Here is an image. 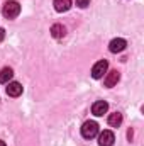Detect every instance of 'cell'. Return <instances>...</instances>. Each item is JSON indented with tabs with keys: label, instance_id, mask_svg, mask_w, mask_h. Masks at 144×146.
I'll use <instances>...</instances> for the list:
<instances>
[{
	"label": "cell",
	"instance_id": "6da1fadb",
	"mask_svg": "<svg viewBox=\"0 0 144 146\" xmlns=\"http://www.w3.org/2000/svg\"><path fill=\"white\" fill-rule=\"evenodd\" d=\"M2 12H3V15H5L7 19H15V17L20 14V5H19V2H15V0H9V2H5Z\"/></svg>",
	"mask_w": 144,
	"mask_h": 146
},
{
	"label": "cell",
	"instance_id": "7a4b0ae2",
	"mask_svg": "<svg viewBox=\"0 0 144 146\" xmlns=\"http://www.w3.org/2000/svg\"><path fill=\"white\" fill-rule=\"evenodd\" d=\"M98 134V124L95 121H87L83 126H81V136L85 139H92Z\"/></svg>",
	"mask_w": 144,
	"mask_h": 146
},
{
	"label": "cell",
	"instance_id": "3957f363",
	"mask_svg": "<svg viewBox=\"0 0 144 146\" xmlns=\"http://www.w3.org/2000/svg\"><path fill=\"white\" fill-rule=\"evenodd\" d=\"M107 68H108V61L107 60H100V61H97V63L93 65V68H92V76H93L95 80L102 78V76L107 73Z\"/></svg>",
	"mask_w": 144,
	"mask_h": 146
},
{
	"label": "cell",
	"instance_id": "277c9868",
	"mask_svg": "<svg viewBox=\"0 0 144 146\" xmlns=\"http://www.w3.org/2000/svg\"><path fill=\"white\" fill-rule=\"evenodd\" d=\"M126 46H127L126 39H122V37H115V39H112V41H110L108 49H110V53H120V51H124V49H126Z\"/></svg>",
	"mask_w": 144,
	"mask_h": 146
},
{
	"label": "cell",
	"instance_id": "5b68a950",
	"mask_svg": "<svg viewBox=\"0 0 144 146\" xmlns=\"http://www.w3.org/2000/svg\"><path fill=\"white\" fill-rule=\"evenodd\" d=\"M114 141H115V136L112 131H104L98 136V146H114Z\"/></svg>",
	"mask_w": 144,
	"mask_h": 146
},
{
	"label": "cell",
	"instance_id": "8992f818",
	"mask_svg": "<svg viewBox=\"0 0 144 146\" xmlns=\"http://www.w3.org/2000/svg\"><path fill=\"white\" fill-rule=\"evenodd\" d=\"M107 110H108V104L105 102V100H97V102L92 106V114H93V115H97V117L104 115Z\"/></svg>",
	"mask_w": 144,
	"mask_h": 146
},
{
	"label": "cell",
	"instance_id": "52a82bcc",
	"mask_svg": "<svg viewBox=\"0 0 144 146\" xmlns=\"http://www.w3.org/2000/svg\"><path fill=\"white\" fill-rule=\"evenodd\" d=\"M22 94V85L19 82H10L7 85V95L9 97H19Z\"/></svg>",
	"mask_w": 144,
	"mask_h": 146
},
{
	"label": "cell",
	"instance_id": "ba28073f",
	"mask_svg": "<svg viewBox=\"0 0 144 146\" xmlns=\"http://www.w3.org/2000/svg\"><path fill=\"white\" fill-rule=\"evenodd\" d=\"M120 80V73L117 72V70H112V72H108L107 78H105V87H115L117 85V82Z\"/></svg>",
	"mask_w": 144,
	"mask_h": 146
},
{
	"label": "cell",
	"instance_id": "9c48e42d",
	"mask_svg": "<svg viewBox=\"0 0 144 146\" xmlns=\"http://www.w3.org/2000/svg\"><path fill=\"white\" fill-rule=\"evenodd\" d=\"M71 7V0H54V9L56 12H66Z\"/></svg>",
	"mask_w": 144,
	"mask_h": 146
},
{
	"label": "cell",
	"instance_id": "30bf717a",
	"mask_svg": "<svg viewBox=\"0 0 144 146\" xmlns=\"http://www.w3.org/2000/svg\"><path fill=\"white\" fill-rule=\"evenodd\" d=\"M120 124H122V114H120V112H114V114L108 115V126L119 127Z\"/></svg>",
	"mask_w": 144,
	"mask_h": 146
},
{
	"label": "cell",
	"instance_id": "8fae6325",
	"mask_svg": "<svg viewBox=\"0 0 144 146\" xmlns=\"http://www.w3.org/2000/svg\"><path fill=\"white\" fill-rule=\"evenodd\" d=\"M51 34H53V37L59 39V37H63L65 34H66V29H65L63 24H54V26L51 27Z\"/></svg>",
	"mask_w": 144,
	"mask_h": 146
},
{
	"label": "cell",
	"instance_id": "7c38bea8",
	"mask_svg": "<svg viewBox=\"0 0 144 146\" xmlns=\"http://www.w3.org/2000/svg\"><path fill=\"white\" fill-rule=\"evenodd\" d=\"M14 76V72L12 68H3L0 70V83H9V80Z\"/></svg>",
	"mask_w": 144,
	"mask_h": 146
},
{
	"label": "cell",
	"instance_id": "4fadbf2b",
	"mask_svg": "<svg viewBox=\"0 0 144 146\" xmlns=\"http://www.w3.org/2000/svg\"><path fill=\"white\" fill-rule=\"evenodd\" d=\"M76 5H78L80 9H87V7L90 5V0H76Z\"/></svg>",
	"mask_w": 144,
	"mask_h": 146
},
{
	"label": "cell",
	"instance_id": "5bb4252c",
	"mask_svg": "<svg viewBox=\"0 0 144 146\" xmlns=\"http://www.w3.org/2000/svg\"><path fill=\"white\" fill-rule=\"evenodd\" d=\"M3 37H5V29L0 27V41H3Z\"/></svg>",
	"mask_w": 144,
	"mask_h": 146
},
{
	"label": "cell",
	"instance_id": "9a60e30c",
	"mask_svg": "<svg viewBox=\"0 0 144 146\" xmlns=\"http://www.w3.org/2000/svg\"><path fill=\"white\" fill-rule=\"evenodd\" d=\"M0 146H7V145H5V143H3V141H2V139H0Z\"/></svg>",
	"mask_w": 144,
	"mask_h": 146
}]
</instances>
